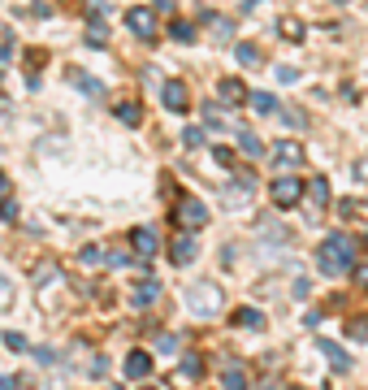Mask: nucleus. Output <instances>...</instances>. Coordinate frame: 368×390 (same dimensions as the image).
I'll return each mask as SVG.
<instances>
[{"instance_id":"1","label":"nucleus","mask_w":368,"mask_h":390,"mask_svg":"<svg viewBox=\"0 0 368 390\" xmlns=\"http://www.w3.org/2000/svg\"><path fill=\"white\" fill-rule=\"evenodd\" d=\"M317 260H321V273H330V277L351 273V265H355V239L351 235H330L317 247Z\"/></svg>"},{"instance_id":"2","label":"nucleus","mask_w":368,"mask_h":390,"mask_svg":"<svg viewBox=\"0 0 368 390\" xmlns=\"http://www.w3.org/2000/svg\"><path fill=\"white\" fill-rule=\"evenodd\" d=\"M186 308L195 317H221L226 312V291L217 282H191L186 287Z\"/></svg>"},{"instance_id":"3","label":"nucleus","mask_w":368,"mask_h":390,"mask_svg":"<svg viewBox=\"0 0 368 390\" xmlns=\"http://www.w3.org/2000/svg\"><path fill=\"white\" fill-rule=\"evenodd\" d=\"M174 221L182 230H204L208 226V208H204V200L199 195H178V204H174Z\"/></svg>"},{"instance_id":"4","label":"nucleus","mask_w":368,"mask_h":390,"mask_svg":"<svg viewBox=\"0 0 368 390\" xmlns=\"http://www.w3.org/2000/svg\"><path fill=\"white\" fill-rule=\"evenodd\" d=\"M126 26H130V35L143 39V43H156V39H161V22H156V14H152L147 5L126 9Z\"/></svg>"},{"instance_id":"5","label":"nucleus","mask_w":368,"mask_h":390,"mask_svg":"<svg viewBox=\"0 0 368 390\" xmlns=\"http://www.w3.org/2000/svg\"><path fill=\"white\" fill-rule=\"evenodd\" d=\"M269 195H273L278 208H295V204L303 200V178H273Z\"/></svg>"},{"instance_id":"6","label":"nucleus","mask_w":368,"mask_h":390,"mask_svg":"<svg viewBox=\"0 0 368 390\" xmlns=\"http://www.w3.org/2000/svg\"><path fill=\"white\" fill-rule=\"evenodd\" d=\"M161 100H165L169 113H191V91H186L182 78H169V83L161 87Z\"/></svg>"},{"instance_id":"7","label":"nucleus","mask_w":368,"mask_h":390,"mask_svg":"<svg viewBox=\"0 0 368 390\" xmlns=\"http://www.w3.org/2000/svg\"><path fill=\"white\" fill-rule=\"evenodd\" d=\"M307 160V148L295 143V139H278L273 143V165H282V170H295V165Z\"/></svg>"},{"instance_id":"8","label":"nucleus","mask_w":368,"mask_h":390,"mask_svg":"<svg viewBox=\"0 0 368 390\" xmlns=\"http://www.w3.org/2000/svg\"><path fill=\"white\" fill-rule=\"evenodd\" d=\"M199 22L208 26V35H213L217 43H230V39H234V31H238L226 14H213V9H208V14H199Z\"/></svg>"},{"instance_id":"9","label":"nucleus","mask_w":368,"mask_h":390,"mask_svg":"<svg viewBox=\"0 0 368 390\" xmlns=\"http://www.w3.org/2000/svg\"><path fill=\"white\" fill-rule=\"evenodd\" d=\"M130 243H135V252H139V260H152L156 252H161V235H156L152 226H139V230L130 235Z\"/></svg>"},{"instance_id":"10","label":"nucleus","mask_w":368,"mask_h":390,"mask_svg":"<svg viewBox=\"0 0 368 390\" xmlns=\"http://www.w3.org/2000/svg\"><path fill=\"white\" fill-rule=\"evenodd\" d=\"M169 260H174V265H191V260H195V230H182V235L169 243Z\"/></svg>"},{"instance_id":"11","label":"nucleus","mask_w":368,"mask_h":390,"mask_svg":"<svg viewBox=\"0 0 368 390\" xmlns=\"http://www.w3.org/2000/svg\"><path fill=\"white\" fill-rule=\"evenodd\" d=\"M156 299H161V282H156V277H143V282L130 291V304H135V308H147V304H156Z\"/></svg>"},{"instance_id":"12","label":"nucleus","mask_w":368,"mask_h":390,"mask_svg":"<svg viewBox=\"0 0 368 390\" xmlns=\"http://www.w3.org/2000/svg\"><path fill=\"white\" fill-rule=\"evenodd\" d=\"M122 373H126L130 381H143V377L152 373V356H147V351H130L126 364H122Z\"/></svg>"},{"instance_id":"13","label":"nucleus","mask_w":368,"mask_h":390,"mask_svg":"<svg viewBox=\"0 0 368 390\" xmlns=\"http://www.w3.org/2000/svg\"><path fill=\"white\" fill-rule=\"evenodd\" d=\"M278 35H282L286 43H303V39H307V26H303L299 18L286 14V18H278Z\"/></svg>"},{"instance_id":"14","label":"nucleus","mask_w":368,"mask_h":390,"mask_svg":"<svg viewBox=\"0 0 368 390\" xmlns=\"http://www.w3.org/2000/svg\"><path fill=\"white\" fill-rule=\"evenodd\" d=\"M221 100L230 104V108H238V104H247V87H243V78H221Z\"/></svg>"},{"instance_id":"15","label":"nucleus","mask_w":368,"mask_h":390,"mask_svg":"<svg viewBox=\"0 0 368 390\" xmlns=\"http://www.w3.org/2000/svg\"><path fill=\"white\" fill-rule=\"evenodd\" d=\"M65 78H70V83H74L78 91H87V96H95V100L104 96V83H95V78H91L87 70H65Z\"/></svg>"},{"instance_id":"16","label":"nucleus","mask_w":368,"mask_h":390,"mask_svg":"<svg viewBox=\"0 0 368 390\" xmlns=\"http://www.w3.org/2000/svg\"><path fill=\"white\" fill-rule=\"evenodd\" d=\"M247 104L256 108V113H265V118H273L278 108H282V104L273 100V91H247Z\"/></svg>"},{"instance_id":"17","label":"nucleus","mask_w":368,"mask_h":390,"mask_svg":"<svg viewBox=\"0 0 368 390\" xmlns=\"http://www.w3.org/2000/svg\"><path fill=\"white\" fill-rule=\"evenodd\" d=\"M100 14H104V5L91 9V26H87V43H91V48H104V43H109V26L100 22Z\"/></svg>"},{"instance_id":"18","label":"nucleus","mask_w":368,"mask_h":390,"mask_svg":"<svg viewBox=\"0 0 368 390\" xmlns=\"http://www.w3.org/2000/svg\"><path fill=\"white\" fill-rule=\"evenodd\" d=\"M113 113H117V122H122V126H139V122H143V108H139V100H117V108H113Z\"/></svg>"},{"instance_id":"19","label":"nucleus","mask_w":368,"mask_h":390,"mask_svg":"<svg viewBox=\"0 0 368 390\" xmlns=\"http://www.w3.org/2000/svg\"><path fill=\"white\" fill-rule=\"evenodd\" d=\"M317 351H325V360H330V364H334L338 373H347V369H351V356H347V351H338V343L321 339V343H317Z\"/></svg>"},{"instance_id":"20","label":"nucleus","mask_w":368,"mask_h":390,"mask_svg":"<svg viewBox=\"0 0 368 390\" xmlns=\"http://www.w3.org/2000/svg\"><path fill=\"white\" fill-rule=\"evenodd\" d=\"M234 135H238V148H243V156H265V143H260V135H251V130H243V126H234Z\"/></svg>"},{"instance_id":"21","label":"nucleus","mask_w":368,"mask_h":390,"mask_svg":"<svg viewBox=\"0 0 368 390\" xmlns=\"http://www.w3.org/2000/svg\"><path fill=\"white\" fill-rule=\"evenodd\" d=\"M204 126H208V130H234L238 122L221 118V113H217V104H204Z\"/></svg>"},{"instance_id":"22","label":"nucleus","mask_w":368,"mask_h":390,"mask_svg":"<svg viewBox=\"0 0 368 390\" xmlns=\"http://www.w3.org/2000/svg\"><path fill=\"white\" fill-rule=\"evenodd\" d=\"M307 195L317 208H330V183L325 178H307Z\"/></svg>"},{"instance_id":"23","label":"nucleus","mask_w":368,"mask_h":390,"mask_svg":"<svg viewBox=\"0 0 368 390\" xmlns=\"http://www.w3.org/2000/svg\"><path fill=\"white\" fill-rule=\"evenodd\" d=\"M221 386H226V390H243V386H247V373H243V369L234 364V360H226V373H221Z\"/></svg>"},{"instance_id":"24","label":"nucleus","mask_w":368,"mask_h":390,"mask_svg":"<svg viewBox=\"0 0 368 390\" xmlns=\"http://www.w3.org/2000/svg\"><path fill=\"white\" fill-rule=\"evenodd\" d=\"M230 321H234V325H243V329H265V317H260L256 308H238Z\"/></svg>"},{"instance_id":"25","label":"nucleus","mask_w":368,"mask_h":390,"mask_svg":"<svg viewBox=\"0 0 368 390\" xmlns=\"http://www.w3.org/2000/svg\"><path fill=\"white\" fill-rule=\"evenodd\" d=\"M347 339L368 343V317H351V321H347Z\"/></svg>"},{"instance_id":"26","label":"nucleus","mask_w":368,"mask_h":390,"mask_svg":"<svg viewBox=\"0 0 368 390\" xmlns=\"http://www.w3.org/2000/svg\"><path fill=\"white\" fill-rule=\"evenodd\" d=\"M234 52H238V61H243V66H260V61H265V52H260L256 43H238Z\"/></svg>"},{"instance_id":"27","label":"nucleus","mask_w":368,"mask_h":390,"mask_svg":"<svg viewBox=\"0 0 368 390\" xmlns=\"http://www.w3.org/2000/svg\"><path fill=\"white\" fill-rule=\"evenodd\" d=\"M52 277H57V260H39L35 265V287H48Z\"/></svg>"},{"instance_id":"28","label":"nucleus","mask_w":368,"mask_h":390,"mask_svg":"<svg viewBox=\"0 0 368 390\" xmlns=\"http://www.w3.org/2000/svg\"><path fill=\"white\" fill-rule=\"evenodd\" d=\"M14 299H18V291H14V282H9V277H5V273H0V312H9V308H14Z\"/></svg>"},{"instance_id":"29","label":"nucleus","mask_w":368,"mask_h":390,"mask_svg":"<svg viewBox=\"0 0 368 390\" xmlns=\"http://www.w3.org/2000/svg\"><path fill=\"white\" fill-rule=\"evenodd\" d=\"M169 35H174L178 43H195V26H191V22H174V26H169Z\"/></svg>"},{"instance_id":"30","label":"nucleus","mask_w":368,"mask_h":390,"mask_svg":"<svg viewBox=\"0 0 368 390\" xmlns=\"http://www.w3.org/2000/svg\"><path fill=\"white\" fill-rule=\"evenodd\" d=\"M182 143H186V148H204V143H208V139H204V126H186V130H182Z\"/></svg>"},{"instance_id":"31","label":"nucleus","mask_w":368,"mask_h":390,"mask_svg":"<svg viewBox=\"0 0 368 390\" xmlns=\"http://www.w3.org/2000/svg\"><path fill=\"white\" fill-rule=\"evenodd\" d=\"M182 373H186V377H204V360H199L195 351H191V356H182Z\"/></svg>"},{"instance_id":"32","label":"nucleus","mask_w":368,"mask_h":390,"mask_svg":"<svg viewBox=\"0 0 368 390\" xmlns=\"http://www.w3.org/2000/svg\"><path fill=\"white\" fill-rule=\"evenodd\" d=\"M0 221H5V226H14V221H18V204L5 195V200H0Z\"/></svg>"},{"instance_id":"33","label":"nucleus","mask_w":368,"mask_h":390,"mask_svg":"<svg viewBox=\"0 0 368 390\" xmlns=\"http://www.w3.org/2000/svg\"><path fill=\"white\" fill-rule=\"evenodd\" d=\"M5 347H9V351H18V356H22V351H26V347H31V343H26V339H22V334H5Z\"/></svg>"},{"instance_id":"34","label":"nucleus","mask_w":368,"mask_h":390,"mask_svg":"<svg viewBox=\"0 0 368 390\" xmlns=\"http://www.w3.org/2000/svg\"><path fill=\"white\" fill-rule=\"evenodd\" d=\"M83 265H104V247H83Z\"/></svg>"},{"instance_id":"35","label":"nucleus","mask_w":368,"mask_h":390,"mask_svg":"<svg viewBox=\"0 0 368 390\" xmlns=\"http://www.w3.org/2000/svg\"><path fill=\"white\" fill-rule=\"evenodd\" d=\"M213 156H217V165H226V170H234V152H230V148H213Z\"/></svg>"},{"instance_id":"36","label":"nucleus","mask_w":368,"mask_h":390,"mask_svg":"<svg viewBox=\"0 0 368 390\" xmlns=\"http://www.w3.org/2000/svg\"><path fill=\"white\" fill-rule=\"evenodd\" d=\"M278 113H282L290 126H307V118H303V113H295V108H278Z\"/></svg>"},{"instance_id":"37","label":"nucleus","mask_w":368,"mask_h":390,"mask_svg":"<svg viewBox=\"0 0 368 390\" xmlns=\"http://www.w3.org/2000/svg\"><path fill=\"white\" fill-rule=\"evenodd\" d=\"M35 360L39 364H57V351H52V347H35Z\"/></svg>"},{"instance_id":"38","label":"nucleus","mask_w":368,"mask_h":390,"mask_svg":"<svg viewBox=\"0 0 368 390\" xmlns=\"http://www.w3.org/2000/svg\"><path fill=\"white\" fill-rule=\"evenodd\" d=\"M351 277H355V282L368 291V265H351Z\"/></svg>"},{"instance_id":"39","label":"nucleus","mask_w":368,"mask_h":390,"mask_svg":"<svg viewBox=\"0 0 368 390\" xmlns=\"http://www.w3.org/2000/svg\"><path fill=\"white\" fill-rule=\"evenodd\" d=\"M278 83H286V87H290V83H299V70H290V66H282V70H278Z\"/></svg>"},{"instance_id":"40","label":"nucleus","mask_w":368,"mask_h":390,"mask_svg":"<svg viewBox=\"0 0 368 390\" xmlns=\"http://www.w3.org/2000/svg\"><path fill=\"white\" fill-rule=\"evenodd\" d=\"M312 295V282H307V277H299V282H295V299H307Z\"/></svg>"},{"instance_id":"41","label":"nucleus","mask_w":368,"mask_h":390,"mask_svg":"<svg viewBox=\"0 0 368 390\" xmlns=\"http://www.w3.org/2000/svg\"><path fill=\"white\" fill-rule=\"evenodd\" d=\"M161 351H178V334H161Z\"/></svg>"},{"instance_id":"42","label":"nucleus","mask_w":368,"mask_h":390,"mask_svg":"<svg viewBox=\"0 0 368 390\" xmlns=\"http://www.w3.org/2000/svg\"><path fill=\"white\" fill-rule=\"evenodd\" d=\"M18 386H22V381H18L14 373H0V390H18Z\"/></svg>"},{"instance_id":"43","label":"nucleus","mask_w":368,"mask_h":390,"mask_svg":"<svg viewBox=\"0 0 368 390\" xmlns=\"http://www.w3.org/2000/svg\"><path fill=\"white\" fill-rule=\"evenodd\" d=\"M91 373H95V377H104V373H109V360H104V356H100V360H91Z\"/></svg>"},{"instance_id":"44","label":"nucleus","mask_w":368,"mask_h":390,"mask_svg":"<svg viewBox=\"0 0 368 390\" xmlns=\"http://www.w3.org/2000/svg\"><path fill=\"white\" fill-rule=\"evenodd\" d=\"M355 178H359V183H368V156H364V160H355Z\"/></svg>"},{"instance_id":"45","label":"nucleus","mask_w":368,"mask_h":390,"mask_svg":"<svg viewBox=\"0 0 368 390\" xmlns=\"http://www.w3.org/2000/svg\"><path fill=\"white\" fill-rule=\"evenodd\" d=\"M5 195H14V187H9V178H0V200Z\"/></svg>"},{"instance_id":"46","label":"nucleus","mask_w":368,"mask_h":390,"mask_svg":"<svg viewBox=\"0 0 368 390\" xmlns=\"http://www.w3.org/2000/svg\"><path fill=\"white\" fill-rule=\"evenodd\" d=\"M174 5H178V0H156V9H165V14H169Z\"/></svg>"},{"instance_id":"47","label":"nucleus","mask_w":368,"mask_h":390,"mask_svg":"<svg viewBox=\"0 0 368 390\" xmlns=\"http://www.w3.org/2000/svg\"><path fill=\"white\" fill-rule=\"evenodd\" d=\"M338 5H347V0H338Z\"/></svg>"},{"instance_id":"48","label":"nucleus","mask_w":368,"mask_h":390,"mask_svg":"<svg viewBox=\"0 0 368 390\" xmlns=\"http://www.w3.org/2000/svg\"><path fill=\"white\" fill-rule=\"evenodd\" d=\"M364 247H368V239H364Z\"/></svg>"}]
</instances>
